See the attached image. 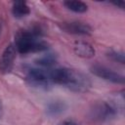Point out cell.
<instances>
[{
    "label": "cell",
    "mask_w": 125,
    "mask_h": 125,
    "mask_svg": "<svg viewBox=\"0 0 125 125\" xmlns=\"http://www.w3.org/2000/svg\"><path fill=\"white\" fill-rule=\"evenodd\" d=\"M91 72L104 79V80H106V81H109V82H112V83H116V84H123L124 81H125V78L122 74L104 66V65H101V64H94L91 66L90 68Z\"/></svg>",
    "instance_id": "cell-5"
},
{
    "label": "cell",
    "mask_w": 125,
    "mask_h": 125,
    "mask_svg": "<svg viewBox=\"0 0 125 125\" xmlns=\"http://www.w3.org/2000/svg\"><path fill=\"white\" fill-rule=\"evenodd\" d=\"M58 125H78L75 121L71 120V119H66V120H63L62 122H60Z\"/></svg>",
    "instance_id": "cell-14"
},
{
    "label": "cell",
    "mask_w": 125,
    "mask_h": 125,
    "mask_svg": "<svg viewBox=\"0 0 125 125\" xmlns=\"http://www.w3.org/2000/svg\"><path fill=\"white\" fill-rule=\"evenodd\" d=\"M111 4L114 5V6H116V7L121 8V9L124 8V2H115V3H111Z\"/></svg>",
    "instance_id": "cell-15"
},
{
    "label": "cell",
    "mask_w": 125,
    "mask_h": 125,
    "mask_svg": "<svg viewBox=\"0 0 125 125\" xmlns=\"http://www.w3.org/2000/svg\"><path fill=\"white\" fill-rule=\"evenodd\" d=\"M1 111H2V103H1V100H0V115H1Z\"/></svg>",
    "instance_id": "cell-16"
},
{
    "label": "cell",
    "mask_w": 125,
    "mask_h": 125,
    "mask_svg": "<svg viewBox=\"0 0 125 125\" xmlns=\"http://www.w3.org/2000/svg\"><path fill=\"white\" fill-rule=\"evenodd\" d=\"M63 5L66 9H68L74 13H78V14L85 13L88 10V5L82 1H70V0H68V1H64Z\"/></svg>",
    "instance_id": "cell-11"
},
{
    "label": "cell",
    "mask_w": 125,
    "mask_h": 125,
    "mask_svg": "<svg viewBox=\"0 0 125 125\" xmlns=\"http://www.w3.org/2000/svg\"><path fill=\"white\" fill-rule=\"evenodd\" d=\"M49 75L53 84L64 86L76 93H85L91 88L89 77L76 69L56 67L49 70Z\"/></svg>",
    "instance_id": "cell-1"
},
{
    "label": "cell",
    "mask_w": 125,
    "mask_h": 125,
    "mask_svg": "<svg viewBox=\"0 0 125 125\" xmlns=\"http://www.w3.org/2000/svg\"><path fill=\"white\" fill-rule=\"evenodd\" d=\"M40 29L32 28L30 30H21L15 36V48L20 54L39 53L47 51L48 43L40 39Z\"/></svg>",
    "instance_id": "cell-2"
},
{
    "label": "cell",
    "mask_w": 125,
    "mask_h": 125,
    "mask_svg": "<svg viewBox=\"0 0 125 125\" xmlns=\"http://www.w3.org/2000/svg\"><path fill=\"white\" fill-rule=\"evenodd\" d=\"M119 111L120 108L118 104L111 102H99L91 107L89 116L95 122L104 123L115 119L118 116Z\"/></svg>",
    "instance_id": "cell-3"
},
{
    "label": "cell",
    "mask_w": 125,
    "mask_h": 125,
    "mask_svg": "<svg viewBox=\"0 0 125 125\" xmlns=\"http://www.w3.org/2000/svg\"><path fill=\"white\" fill-rule=\"evenodd\" d=\"M59 27L62 31L74 35H90L92 33V27L82 21H64L59 23Z\"/></svg>",
    "instance_id": "cell-7"
},
{
    "label": "cell",
    "mask_w": 125,
    "mask_h": 125,
    "mask_svg": "<svg viewBox=\"0 0 125 125\" xmlns=\"http://www.w3.org/2000/svg\"><path fill=\"white\" fill-rule=\"evenodd\" d=\"M67 105L62 101H53L50 102L46 106V113L49 116H57L62 113L66 109Z\"/></svg>",
    "instance_id": "cell-10"
},
{
    "label": "cell",
    "mask_w": 125,
    "mask_h": 125,
    "mask_svg": "<svg viewBox=\"0 0 125 125\" xmlns=\"http://www.w3.org/2000/svg\"><path fill=\"white\" fill-rule=\"evenodd\" d=\"M57 62V59L53 54H48L45 55L41 58H39L38 60L35 61V63L39 66H41V68H50L53 65H55Z\"/></svg>",
    "instance_id": "cell-12"
},
{
    "label": "cell",
    "mask_w": 125,
    "mask_h": 125,
    "mask_svg": "<svg viewBox=\"0 0 125 125\" xmlns=\"http://www.w3.org/2000/svg\"><path fill=\"white\" fill-rule=\"evenodd\" d=\"M16 48L13 44L8 45L2 55L0 56V73L1 74H8L12 71L14 67V62L16 59Z\"/></svg>",
    "instance_id": "cell-6"
},
{
    "label": "cell",
    "mask_w": 125,
    "mask_h": 125,
    "mask_svg": "<svg viewBox=\"0 0 125 125\" xmlns=\"http://www.w3.org/2000/svg\"><path fill=\"white\" fill-rule=\"evenodd\" d=\"M30 13V8L24 1H16L12 6V14L15 18L21 19L26 17Z\"/></svg>",
    "instance_id": "cell-9"
},
{
    "label": "cell",
    "mask_w": 125,
    "mask_h": 125,
    "mask_svg": "<svg viewBox=\"0 0 125 125\" xmlns=\"http://www.w3.org/2000/svg\"><path fill=\"white\" fill-rule=\"evenodd\" d=\"M25 81L31 87L42 89H47L53 84L50 79L49 70L40 67L28 68L25 72Z\"/></svg>",
    "instance_id": "cell-4"
},
{
    "label": "cell",
    "mask_w": 125,
    "mask_h": 125,
    "mask_svg": "<svg viewBox=\"0 0 125 125\" xmlns=\"http://www.w3.org/2000/svg\"><path fill=\"white\" fill-rule=\"evenodd\" d=\"M106 56L109 59H111L112 61L116 62H119L121 64L124 63V54L122 52H120V51H116V50L110 49V50L107 51Z\"/></svg>",
    "instance_id": "cell-13"
},
{
    "label": "cell",
    "mask_w": 125,
    "mask_h": 125,
    "mask_svg": "<svg viewBox=\"0 0 125 125\" xmlns=\"http://www.w3.org/2000/svg\"><path fill=\"white\" fill-rule=\"evenodd\" d=\"M73 51L78 57L83 59L93 58L96 53L94 47L85 41H75L73 45Z\"/></svg>",
    "instance_id": "cell-8"
}]
</instances>
